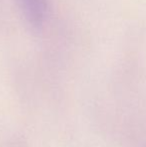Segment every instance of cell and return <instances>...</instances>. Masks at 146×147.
<instances>
[{
  "mask_svg": "<svg viewBox=\"0 0 146 147\" xmlns=\"http://www.w3.org/2000/svg\"><path fill=\"white\" fill-rule=\"evenodd\" d=\"M24 17L29 24L39 27L46 15V0H17Z\"/></svg>",
  "mask_w": 146,
  "mask_h": 147,
  "instance_id": "obj_1",
  "label": "cell"
}]
</instances>
